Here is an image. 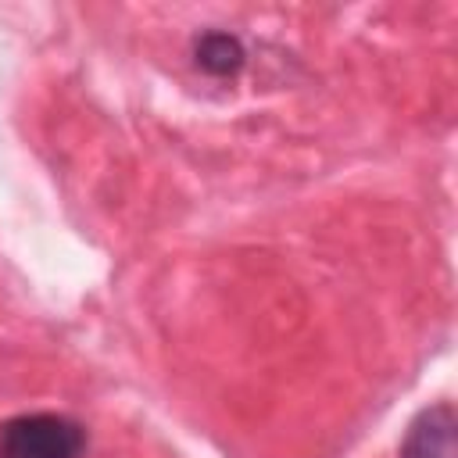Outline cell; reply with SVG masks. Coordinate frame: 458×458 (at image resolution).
<instances>
[{"label": "cell", "instance_id": "obj_1", "mask_svg": "<svg viewBox=\"0 0 458 458\" xmlns=\"http://www.w3.org/2000/svg\"><path fill=\"white\" fill-rule=\"evenodd\" d=\"M86 433L57 411H25L0 426V458H79Z\"/></svg>", "mask_w": 458, "mask_h": 458}, {"label": "cell", "instance_id": "obj_3", "mask_svg": "<svg viewBox=\"0 0 458 458\" xmlns=\"http://www.w3.org/2000/svg\"><path fill=\"white\" fill-rule=\"evenodd\" d=\"M243 43L229 32H204L197 43H193V61L200 72L215 75V79H229L243 68Z\"/></svg>", "mask_w": 458, "mask_h": 458}, {"label": "cell", "instance_id": "obj_2", "mask_svg": "<svg viewBox=\"0 0 458 458\" xmlns=\"http://www.w3.org/2000/svg\"><path fill=\"white\" fill-rule=\"evenodd\" d=\"M454 411L451 404L426 408L401 444V458H454Z\"/></svg>", "mask_w": 458, "mask_h": 458}]
</instances>
